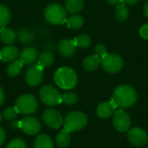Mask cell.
Returning a JSON list of instances; mask_svg holds the SVG:
<instances>
[{"label": "cell", "instance_id": "4dcf8cb0", "mask_svg": "<svg viewBox=\"0 0 148 148\" xmlns=\"http://www.w3.org/2000/svg\"><path fill=\"white\" fill-rule=\"evenodd\" d=\"M6 148H26V144L22 139H14L7 145Z\"/></svg>", "mask_w": 148, "mask_h": 148}, {"label": "cell", "instance_id": "8d00e7d4", "mask_svg": "<svg viewBox=\"0 0 148 148\" xmlns=\"http://www.w3.org/2000/svg\"><path fill=\"white\" fill-rule=\"evenodd\" d=\"M108 3H110L111 5H118L121 3H123L122 0H108Z\"/></svg>", "mask_w": 148, "mask_h": 148}, {"label": "cell", "instance_id": "74e56055", "mask_svg": "<svg viewBox=\"0 0 148 148\" xmlns=\"http://www.w3.org/2000/svg\"><path fill=\"white\" fill-rule=\"evenodd\" d=\"M3 101H4V94L2 88L0 87V106L3 103Z\"/></svg>", "mask_w": 148, "mask_h": 148}, {"label": "cell", "instance_id": "ab89813d", "mask_svg": "<svg viewBox=\"0 0 148 148\" xmlns=\"http://www.w3.org/2000/svg\"><path fill=\"white\" fill-rule=\"evenodd\" d=\"M1 119H2V116H1V114H0V121H1Z\"/></svg>", "mask_w": 148, "mask_h": 148}, {"label": "cell", "instance_id": "44dd1931", "mask_svg": "<svg viewBox=\"0 0 148 148\" xmlns=\"http://www.w3.org/2000/svg\"><path fill=\"white\" fill-rule=\"evenodd\" d=\"M16 38L20 43L27 44V43L31 42L34 40L35 36L30 30L26 29H21L16 33Z\"/></svg>", "mask_w": 148, "mask_h": 148}, {"label": "cell", "instance_id": "8992f818", "mask_svg": "<svg viewBox=\"0 0 148 148\" xmlns=\"http://www.w3.org/2000/svg\"><path fill=\"white\" fill-rule=\"evenodd\" d=\"M40 98L42 101L49 107L59 105L62 102L61 94L52 86L45 85L40 90Z\"/></svg>", "mask_w": 148, "mask_h": 148}, {"label": "cell", "instance_id": "9c48e42d", "mask_svg": "<svg viewBox=\"0 0 148 148\" xmlns=\"http://www.w3.org/2000/svg\"><path fill=\"white\" fill-rule=\"evenodd\" d=\"M42 120L44 123L50 128L57 129L59 128L62 123L63 120L61 115V114L53 108L46 109L42 114Z\"/></svg>", "mask_w": 148, "mask_h": 148}, {"label": "cell", "instance_id": "5b68a950", "mask_svg": "<svg viewBox=\"0 0 148 148\" xmlns=\"http://www.w3.org/2000/svg\"><path fill=\"white\" fill-rule=\"evenodd\" d=\"M16 108L18 113L23 114H32L38 108V102L35 96L32 95H23L19 96L16 101Z\"/></svg>", "mask_w": 148, "mask_h": 148}, {"label": "cell", "instance_id": "9a60e30c", "mask_svg": "<svg viewBox=\"0 0 148 148\" xmlns=\"http://www.w3.org/2000/svg\"><path fill=\"white\" fill-rule=\"evenodd\" d=\"M18 49L16 46L7 45L0 50V60L3 62H14L18 56Z\"/></svg>", "mask_w": 148, "mask_h": 148}, {"label": "cell", "instance_id": "7402d4cb", "mask_svg": "<svg viewBox=\"0 0 148 148\" xmlns=\"http://www.w3.org/2000/svg\"><path fill=\"white\" fill-rule=\"evenodd\" d=\"M114 16L118 21H121V22L126 21L129 16V10H128V8L127 7V4H125L124 3H119L115 8Z\"/></svg>", "mask_w": 148, "mask_h": 148}, {"label": "cell", "instance_id": "603a6c76", "mask_svg": "<svg viewBox=\"0 0 148 148\" xmlns=\"http://www.w3.org/2000/svg\"><path fill=\"white\" fill-rule=\"evenodd\" d=\"M70 140H71L70 133L65 129H63L61 133H59L56 139L57 146L62 148L67 147L70 143Z\"/></svg>", "mask_w": 148, "mask_h": 148}, {"label": "cell", "instance_id": "e575fe53", "mask_svg": "<svg viewBox=\"0 0 148 148\" xmlns=\"http://www.w3.org/2000/svg\"><path fill=\"white\" fill-rule=\"evenodd\" d=\"M122 2L127 5H134L135 3H137L139 2V0H122Z\"/></svg>", "mask_w": 148, "mask_h": 148}, {"label": "cell", "instance_id": "ba28073f", "mask_svg": "<svg viewBox=\"0 0 148 148\" xmlns=\"http://www.w3.org/2000/svg\"><path fill=\"white\" fill-rule=\"evenodd\" d=\"M25 82L30 87L38 86L43 79V68L41 66L34 65L30 67L25 73Z\"/></svg>", "mask_w": 148, "mask_h": 148}, {"label": "cell", "instance_id": "e0dca14e", "mask_svg": "<svg viewBox=\"0 0 148 148\" xmlns=\"http://www.w3.org/2000/svg\"><path fill=\"white\" fill-rule=\"evenodd\" d=\"M114 108L112 106L110 102H102L101 103L96 110V114L98 117L101 119H108L114 114Z\"/></svg>", "mask_w": 148, "mask_h": 148}, {"label": "cell", "instance_id": "7a4b0ae2", "mask_svg": "<svg viewBox=\"0 0 148 148\" xmlns=\"http://www.w3.org/2000/svg\"><path fill=\"white\" fill-rule=\"evenodd\" d=\"M54 80L56 84L62 89H71L77 83V75L75 72L68 67H62L55 73Z\"/></svg>", "mask_w": 148, "mask_h": 148}, {"label": "cell", "instance_id": "f1b7e54d", "mask_svg": "<svg viewBox=\"0 0 148 148\" xmlns=\"http://www.w3.org/2000/svg\"><path fill=\"white\" fill-rule=\"evenodd\" d=\"M62 101L68 105H75L78 101V96L74 92H69L65 93L62 96Z\"/></svg>", "mask_w": 148, "mask_h": 148}, {"label": "cell", "instance_id": "3957f363", "mask_svg": "<svg viewBox=\"0 0 148 148\" xmlns=\"http://www.w3.org/2000/svg\"><path fill=\"white\" fill-rule=\"evenodd\" d=\"M44 17L49 23L59 25L66 22L67 11L60 3H50L44 10Z\"/></svg>", "mask_w": 148, "mask_h": 148}, {"label": "cell", "instance_id": "6da1fadb", "mask_svg": "<svg viewBox=\"0 0 148 148\" xmlns=\"http://www.w3.org/2000/svg\"><path fill=\"white\" fill-rule=\"evenodd\" d=\"M112 100L117 108H127L136 102L137 93L135 89L129 85H121L114 89Z\"/></svg>", "mask_w": 148, "mask_h": 148}, {"label": "cell", "instance_id": "4fadbf2b", "mask_svg": "<svg viewBox=\"0 0 148 148\" xmlns=\"http://www.w3.org/2000/svg\"><path fill=\"white\" fill-rule=\"evenodd\" d=\"M58 50L62 56L65 58L72 57L76 50V46L74 40L70 39H62L60 41L58 45Z\"/></svg>", "mask_w": 148, "mask_h": 148}, {"label": "cell", "instance_id": "484cf974", "mask_svg": "<svg viewBox=\"0 0 148 148\" xmlns=\"http://www.w3.org/2000/svg\"><path fill=\"white\" fill-rule=\"evenodd\" d=\"M10 21V10L3 5L0 4V27H5Z\"/></svg>", "mask_w": 148, "mask_h": 148}, {"label": "cell", "instance_id": "1f68e13d", "mask_svg": "<svg viewBox=\"0 0 148 148\" xmlns=\"http://www.w3.org/2000/svg\"><path fill=\"white\" fill-rule=\"evenodd\" d=\"M95 55H97L98 56H100L101 58H103L107 54H108V51H107V48L101 44V43H99L95 46Z\"/></svg>", "mask_w": 148, "mask_h": 148}, {"label": "cell", "instance_id": "7c38bea8", "mask_svg": "<svg viewBox=\"0 0 148 148\" xmlns=\"http://www.w3.org/2000/svg\"><path fill=\"white\" fill-rule=\"evenodd\" d=\"M128 140L135 147H142L147 144L148 140L147 134L140 127H134L128 131Z\"/></svg>", "mask_w": 148, "mask_h": 148}, {"label": "cell", "instance_id": "2e32d148", "mask_svg": "<svg viewBox=\"0 0 148 148\" xmlns=\"http://www.w3.org/2000/svg\"><path fill=\"white\" fill-rule=\"evenodd\" d=\"M101 63V58L97 55H91L87 56L83 61V67L87 71L96 70Z\"/></svg>", "mask_w": 148, "mask_h": 148}, {"label": "cell", "instance_id": "d6986e66", "mask_svg": "<svg viewBox=\"0 0 148 148\" xmlns=\"http://www.w3.org/2000/svg\"><path fill=\"white\" fill-rule=\"evenodd\" d=\"M84 6L83 0H66L65 10L70 14H75L82 10Z\"/></svg>", "mask_w": 148, "mask_h": 148}, {"label": "cell", "instance_id": "d590c367", "mask_svg": "<svg viewBox=\"0 0 148 148\" xmlns=\"http://www.w3.org/2000/svg\"><path fill=\"white\" fill-rule=\"evenodd\" d=\"M12 128H20V121H15L10 123Z\"/></svg>", "mask_w": 148, "mask_h": 148}, {"label": "cell", "instance_id": "cb8c5ba5", "mask_svg": "<svg viewBox=\"0 0 148 148\" xmlns=\"http://www.w3.org/2000/svg\"><path fill=\"white\" fill-rule=\"evenodd\" d=\"M38 65L42 68H47L52 65L54 62V56L49 51H45L38 56Z\"/></svg>", "mask_w": 148, "mask_h": 148}, {"label": "cell", "instance_id": "30bf717a", "mask_svg": "<svg viewBox=\"0 0 148 148\" xmlns=\"http://www.w3.org/2000/svg\"><path fill=\"white\" fill-rule=\"evenodd\" d=\"M113 124L117 131L121 133H125L128 131L131 127V119L125 111L119 110L114 114Z\"/></svg>", "mask_w": 148, "mask_h": 148}, {"label": "cell", "instance_id": "52a82bcc", "mask_svg": "<svg viewBox=\"0 0 148 148\" xmlns=\"http://www.w3.org/2000/svg\"><path fill=\"white\" fill-rule=\"evenodd\" d=\"M101 65L105 71L114 74L122 69L123 60L116 54H107L103 58H101Z\"/></svg>", "mask_w": 148, "mask_h": 148}, {"label": "cell", "instance_id": "ac0fdd59", "mask_svg": "<svg viewBox=\"0 0 148 148\" xmlns=\"http://www.w3.org/2000/svg\"><path fill=\"white\" fill-rule=\"evenodd\" d=\"M16 39V33L13 29L10 28L2 27V29H0V40L3 43L7 45H11Z\"/></svg>", "mask_w": 148, "mask_h": 148}, {"label": "cell", "instance_id": "d4e9b609", "mask_svg": "<svg viewBox=\"0 0 148 148\" xmlns=\"http://www.w3.org/2000/svg\"><path fill=\"white\" fill-rule=\"evenodd\" d=\"M66 23L69 28L75 29H80L83 25L84 20L79 15H73L66 21Z\"/></svg>", "mask_w": 148, "mask_h": 148}, {"label": "cell", "instance_id": "277c9868", "mask_svg": "<svg viewBox=\"0 0 148 148\" xmlns=\"http://www.w3.org/2000/svg\"><path fill=\"white\" fill-rule=\"evenodd\" d=\"M88 123V118L85 114L79 111H74L68 114L63 121L64 129L68 132L79 131L86 127Z\"/></svg>", "mask_w": 148, "mask_h": 148}, {"label": "cell", "instance_id": "83f0119b", "mask_svg": "<svg viewBox=\"0 0 148 148\" xmlns=\"http://www.w3.org/2000/svg\"><path fill=\"white\" fill-rule=\"evenodd\" d=\"M75 44L76 47H80V48H88L90 46L91 44V38L88 35L86 34H82L80 36H78L75 40Z\"/></svg>", "mask_w": 148, "mask_h": 148}, {"label": "cell", "instance_id": "836d02e7", "mask_svg": "<svg viewBox=\"0 0 148 148\" xmlns=\"http://www.w3.org/2000/svg\"><path fill=\"white\" fill-rule=\"evenodd\" d=\"M5 139H6L5 132L3 128L0 127V146H2L3 144V142L5 141Z\"/></svg>", "mask_w": 148, "mask_h": 148}, {"label": "cell", "instance_id": "4316f807", "mask_svg": "<svg viewBox=\"0 0 148 148\" xmlns=\"http://www.w3.org/2000/svg\"><path fill=\"white\" fill-rule=\"evenodd\" d=\"M23 66V64L20 61H15L9 65L7 69V74L11 77H16L21 73Z\"/></svg>", "mask_w": 148, "mask_h": 148}, {"label": "cell", "instance_id": "5bb4252c", "mask_svg": "<svg viewBox=\"0 0 148 148\" xmlns=\"http://www.w3.org/2000/svg\"><path fill=\"white\" fill-rule=\"evenodd\" d=\"M38 51L33 47H28L22 50L19 56V61L23 65H31L38 59Z\"/></svg>", "mask_w": 148, "mask_h": 148}, {"label": "cell", "instance_id": "f546056e", "mask_svg": "<svg viewBox=\"0 0 148 148\" xmlns=\"http://www.w3.org/2000/svg\"><path fill=\"white\" fill-rule=\"evenodd\" d=\"M18 111L16 108V107H9L7 108H5L3 112V116L5 120L8 121H11L14 118L16 117V115L18 114Z\"/></svg>", "mask_w": 148, "mask_h": 148}, {"label": "cell", "instance_id": "f35d334b", "mask_svg": "<svg viewBox=\"0 0 148 148\" xmlns=\"http://www.w3.org/2000/svg\"><path fill=\"white\" fill-rule=\"evenodd\" d=\"M143 13L145 15V16L148 17V1L145 3L144 5V10H143Z\"/></svg>", "mask_w": 148, "mask_h": 148}, {"label": "cell", "instance_id": "d6a6232c", "mask_svg": "<svg viewBox=\"0 0 148 148\" xmlns=\"http://www.w3.org/2000/svg\"><path fill=\"white\" fill-rule=\"evenodd\" d=\"M140 35L142 38L148 40V23L143 25L140 29Z\"/></svg>", "mask_w": 148, "mask_h": 148}, {"label": "cell", "instance_id": "ffe728a7", "mask_svg": "<svg viewBox=\"0 0 148 148\" xmlns=\"http://www.w3.org/2000/svg\"><path fill=\"white\" fill-rule=\"evenodd\" d=\"M35 148H53V141L51 138L47 134H41L36 137L35 143Z\"/></svg>", "mask_w": 148, "mask_h": 148}, {"label": "cell", "instance_id": "8fae6325", "mask_svg": "<svg viewBox=\"0 0 148 148\" xmlns=\"http://www.w3.org/2000/svg\"><path fill=\"white\" fill-rule=\"evenodd\" d=\"M20 128L29 135H35L41 130V124L36 118L27 116L20 121Z\"/></svg>", "mask_w": 148, "mask_h": 148}]
</instances>
